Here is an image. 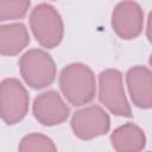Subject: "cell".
<instances>
[{
    "label": "cell",
    "mask_w": 152,
    "mask_h": 152,
    "mask_svg": "<svg viewBox=\"0 0 152 152\" xmlns=\"http://www.w3.org/2000/svg\"><path fill=\"white\" fill-rule=\"evenodd\" d=\"M71 129L82 140H90L108 133L110 118L108 113L97 104L76 110L71 118Z\"/></svg>",
    "instance_id": "cell-7"
},
{
    "label": "cell",
    "mask_w": 152,
    "mask_h": 152,
    "mask_svg": "<svg viewBox=\"0 0 152 152\" xmlns=\"http://www.w3.org/2000/svg\"><path fill=\"white\" fill-rule=\"evenodd\" d=\"M30 96L23 83L13 77L0 82V118L7 125L21 121L27 112Z\"/></svg>",
    "instance_id": "cell-4"
},
{
    "label": "cell",
    "mask_w": 152,
    "mask_h": 152,
    "mask_svg": "<svg viewBox=\"0 0 152 152\" xmlns=\"http://www.w3.org/2000/svg\"><path fill=\"white\" fill-rule=\"evenodd\" d=\"M19 71L30 88L43 89L53 83L57 68L55 61L45 50L31 49L20 57Z\"/></svg>",
    "instance_id": "cell-3"
},
{
    "label": "cell",
    "mask_w": 152,
    "mask_h": 152,
    "mask_svg": "<svg viewBox=\"0 0 152 152\" xmlns=\"http://www.w3.org/2000/svg\"><path fill=\"white\" fill-rule=\"evenodd\" d=\"M99 100L116 116H132V109L127 101L122 74L116 69H106L99 75Z\"/></svg>",
    "instance_id": "cell-5"
},
{
    "label": "cell",
    "mask_w": 152,
    "mask_h": 152,
    "mask_svg": "<svg viewBox=\"0 0 152 152\" xmlns=\"http://www.w3.org/2000/svg\"><path fill=\"white\" fill-rule=\"evenodd\" d=\"M30 44V34L23 23L0 25V55L15 56Z\"/></svg>",
    "instance_id": "cell-11"
},
{
    "label": "cell",
    "mask_w": 152,
    "mask_h": 152,
    "mask_svg": "<svg viewBox=\"0 0 152 152\" xmlns=\"http://www.w3.org/2000/svg\"><path fill=\"white\" fill-rule=\"evenodd\" d=\"M30 5V0H0V21L24 18Z\"/></svg>",
    "instance_id": "cell-12"
},
{
    "label": "cell",
    "mask_w": 152,
    "mask_h": 152,
    "mask_svg": "<svg viewBox=\"0 0 152 152\" xmlns=\"http://www.w3.org/2000/svg\"><path fill=\"white\" fill-rule=\"evenodd\" d=\"M30 28L39 43L45 49L58 46L64 37V24L59 12L50 4L37 5L30 14Z\"/></svg>",
    "instance_id": "cell-2"
},
{
    "label": "cell",
    "mask_w": 152,
    "mask_h": 152,
    "mask_svg": "<svg viewBox=\"0 0 152 152\" xmlns=\"http://www.w3.org/2000/svg\"><path fill=\"white\" fill-rule=\"evenodd\" d=\"M110 144L119 152H137L146 146L145 132L135 124L127 122L119 126L110 134Z\"/></svg>",
    "instance_id": "cell-10"
},
{
    "label": "cell",
    "mask_w": 152,
    "mask_h": 152,
    "mask_svg": "<svg viewBox=\"0 0 152 152\" xmlns=\"http://www.w3.org/2000/svg\"><path fill=\"white\" fill-rule=\"evenodd\" d=\"M19 151H57V147L55 142L46 135L42 133H31L25 135L18 146Z\"/></svg>",
    "instance_id": "cell-13"
},
{
    "label": "cell",
    "mask_w": 152,
    "mask_h": 152,
    "mask_svg": "<svg viewBox=\"0 0 152 152\" xmlns=\"http://www.w3.org/2000/svg\"><path fill=\"white\" fill-rule=\"evenodd\" d=\"M126 84L134 106L142 109L152 107V72L147 66L135 65L128 69Z\"/></svg>",
    "instance_id": "cell-9"
},
{
    "label": "cell",
    "mask_w": 152,
    "mask_h": 152,
    "mask_svg": "<svg viewBox=\"0 0 152 152\" xmlns=\"http://www.w3.org/2000/svg\"><path fill=\"white\" fill-rule=\"evenodd\" d=\"M59 88L66 101L76 107L88 104L95 99L96 80L93 70L83 63L65 65L59 74Z\"/></svg>",
    "instance_id": "cell-1"
},
{
    "label": "cell",
    "mask_w": 152,
    "mask_h": 152,
    "mask_svg": "<svg viewBox=\"0 0 152 152\" xmlns=\"http://www.w3.org/2000/svg\"><path fill=\"white\" fill-rule=\"evenodd\" d=\"M32 112L36 120L44 126L61 125L70 115V108L56 90H48L36 96Z\"/></svg>",
    "instance_id": "cell-8"
},
{
    "label": "cell",
    "mask_w": 152,
    "mask_h": 152,
    "mask_svg": "<svg viewBox=\"0 0 152 152\" xmlns=\"http://www.w3.org/2000/svg\"><path fill=\"white\" fill-rule=\"evenodd\" d=\"M110 24L119 38L124 40L134 39L140 36L144 30V11L135 1L122 0L113 8Z\"/></svg>",
    "instance_id": "cell-6"
}]
</instances>
